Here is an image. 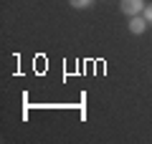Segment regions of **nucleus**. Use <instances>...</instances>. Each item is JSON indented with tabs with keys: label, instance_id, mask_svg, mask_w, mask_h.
Returning <instances> with one entry per match:
<instances>
[{
	"label": "nucleus",
	"instance_id": "nucleus-4",
	"mask_svg": "<svg viewBox=\"0 0 152 144\" xmlns=\"http://www.w3.org/2000/svg\"><path fill=\"white\" fill-rule=\"evenodd\" d=\"M142 15H145V20H147V23L152 25V3H150V5H145V10H142Z\"/></svg>",
	"mask_w": 152,
	"mask_h": 144
},
{
	"label": "nucleus",
	"instance_id": "nucleus-1",
	"mask_svg": "<svg viewBox=\"0 0 152 144\" xmlns=\"http://www.w3.org/2000/svg\"><path fill=\"white\" fill-rule=\"evenodd\" d=\"M145 0H122L119 3V10L124 13V15L134 18V15H142V10H145Z\"/></svg>",
	"mask_w": 152,
	"mask_h": 144
},
{
	"label": "nucleus",
	"instance_id": "nucleus-3",
	"mask_svg": "<svg viewBox=\"0 0 152 144\" xmlns=\"http://www.w3.org/2000/svg\"><path fill=\"white\" fill-rule=\"evenodd\" d=\"M69 5L76 8V10H86V8L94 5V0H69Z\"/></svg>",
	"mask_w": 152,
	"mask_h": 144
},
{
	"label": "nucleus",
	"instance_id": "nucleus-2",
	"mask_svg": "<svg viewBox=\"0 0 152 144\" xmlns=\"http://www.w3.org/2000/svg\"><path fill=\"white\" fill-rule=\"evenodd\" d=\"M147 25H150V23L145 20V15H134V18H129V33L132 36H142V33L147 31Z\"/></svg>",
	"mask_w": 152,
	"mask_h": 144
}]
</instances>
